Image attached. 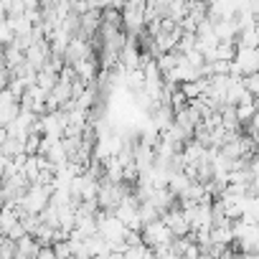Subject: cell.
I'll list each match as a JSON object with an SVG mask.
<instances>
[{
	"label": "cell",
	"instance_id": "cell-1",
	"mask_svg": "<svg viewBox=\"0 0 259 259\" xmlns=\"http://www.w3.org/2000/svg\"><path fill=\"white\" fill-rule=\"evenodd\" d=\"M51 191H54V186H36V183H31V186H28V191L23 193V198L18 201L21 211H28V213H41V211L49 206Z\"/></svg>",
	"mask_w": 259,
	"mask_h": 259
},
{
	"label": "cell",
	"instance_id": "cell-2",
	"mask_svg": "<svg viewBox=\"0 0 259 259\" xmlns=\"http://www.w3.org/2000/svg\"><path fill=\"white\" fill-rule=\"evenodd\" d=\"M94 221H97V234L104 236L109 244H119V241H122V236H124V224L117 221L109 211H97Z\"/></svg>",
	"mask_w": 259,
	"mask_h": 259
},
{
	"label": "cell",
	"instance_id": "cell-3",
	"mask_svg": "<svg viewBox=\"0 0 259 259\" xmlns=\"http://www.w3.org/2000/svg\"><path fill=\"white\" fill-rule=\"evenodd\" d=\"M119 18H122V26L127 31V36H140L143 28H145V18H143V6L138 3H124V8L119 11Z\"/></svg>",
	"mask_w": 259,
	"mask_h": 259
},
{
	"label": "cell",
	"instance_id": "cell-4",
	"mask_svg": "<svg viewBox=\"0 0 259 259\" xmlns=\"http://www.w3.org/2000/svg\"><path fill=\"white\" fill-rule=\"evenodd\" d=\"M140 239H143V244H145L148 249H153V246H158V244H168L173 236H170V231L165 229V224H163L160 219H155V221H150V224H145V226L140 229Z\"/></svg>",
	"mask_w": 259,
	"mask_h": 259
},
{
	"label": "cell",
	"instance_id": "cell-5",
	"mask_svg": "<svg viewBox=\"0 0 259 259\" xmlns=\"http://www.w3.org/2000/svg\"><path fill=\"white\" fill-rule=\"evenodd\" d=\"M231 64L239 69L241 76H246V74H256V71H259V51H256V49H239V46H236Z\"/></svg>",
	"mask_w": 259,
	"mask_h": 259
},
{
	"label": "cell",
	"instance_id": "cell-6",
	"mask_svg": "<svg viewBox=\"0 0 259 259\" xmlns=\"http://www.w3.org/2000/svg\"><path fill=\"white\" fill-rule=\"evenodd\" d=\"M94 51H92V44L89 41H84V38H79V36H74L69 44H66V49H64V64L66 66H74L76 61H81V59H87V56H92Z\"/></svg>",
	"mask_w": 259,
	"mask_h": 259
},
{
	"label": "cell",
	"instance_id": "cell-7",
	"mask_svg": "<svg viewBox=\"0 0 259 259\" xmlns=\"http://www.w3.org/2000/svg\"><path fill=\"white\" fill-rule=\"evenodd\" d=\"M97 66H99V61H97V59H94V54H92V56H87V59L76 61L71 69H74V74H76L84 84H92V81L97 79Z\"/></svg>",
	"mask_w": 259,
	"mask_h": 259
},
{
	"label": "cell",
	"instance_id": "cell-8",
	"mask_svg": "<svg viewBox=\"0 0 259 259\" xmlns=\"http://www.w3.org/2000/svg\"><path fill=\"white\" fill-rule=\"evenodd\" d=\"M38 249H41V244L31 234H26L16 241V259H36Z\"/></svg>",
	"mask_w": 259,
	"mask_h": 259
},
{
	"label": "cell",
	"instance_id": "cell-9",
	"mask_svg": "<svg viewBox=\"0 0 259 259\" xmlns=\"http://www.w3.org/2000/svg\"><path fill=\"white\" fill-rule=\"evenodd\" d=\"M236 33H239V26H236L234 18H229V21H216V23H213V36H216V41H231V44H234Z\"/></svg>",
	"mask_w": 259,
	"mask_h": 259
},
{
	"label": "cell",
	"instance_id": "cell-10",
	"mask_svg": "<svg viewBox=\"0 0 259 259\" xmlns=\"http://www.w3.org/2000/svg\"><path fill=\"white\" fill-rule=\"evenodd\" d=\"M259 44V36H256V26H249V28H241L234 38V46L239 49H256Z\"/></svg>",
	"mask_w": 259,
	"mask_h": 259
},
{
	"label": "cell",
	"instance_id": "cell-11",
	"mask_svg": "<svg viewBox=\"0 0 259 259\" xmlns=\"http://www.w3.org/2000/svg\"><path fill=\"white\" fill-rule=\"evenodd\" d=\"M229 224H231V221H226V224H221V226H211L208 236H211L213 244H224V246H229V244L234 241V236H231V226H229Z\"/></svg>",
	"mask_w": 259,
	"mask_h": 259
},
{
	"label": "cell",
	"instance_id": "cell-12",
	"mask_svg": "<svg viewBox=\"0 0 259 259\" xmlns=\"http://www.w3.org/2000/svg\"><path fill=\"white\" fill-rule=\"evenodd\" d=\"M104 181H109V183H122V165H119V160H117L114 155H109V158L104 160Z\"/></svg>",
	"mask_w": 259,
	"mask_h": 259
},
{
	"label": "cell",
	"instance_id": "cell-13",
	"mask_svg": "<svg viewBox=\"0 0 259 259\" xmlns=\"http://www.w3.org/2000/svg\"><path fill=\"white\" fill-rule=\"evenodd\" d=\"M138 219H140V224L145 226V224H150V221L160 219V211H158L150 201H143V203H138Z\"/></svg>",
	"mask_w": 259,
	"mask_h": 259
},
{
	"label": "cell",
	"instance_id": "cell-14",
	"mask_svg": "<svg viewBox=\"0 0 259 259\" xmlns=\"http://www.w3.org/2000/svg\"><path fill=\"white\" fill-rule=\"evenodd\" d=\"M23 153V140H18V138H8L3 145H0V155L3 158H16V155H21Z\"/></svg>",
	"mask_w": 259,
	"mask_h": 259
},
{
	"label": "cell",
	"instance_id": "cell-15",
	"mask_svg": "<svg viewBox=\"0 0 259 259\" xmlns=\"http://www.w3.org/2000/svg\"><path fill=\"white\" fill-rule=\"evenodd\" d=\"M234 51H236V46L231 41H219L216 49H213V56H216V61H231Z\"/></svg>",
	"mask_w": 259,
	"mask_h": 259
},
{
	"label": "cell",
	"instance_id": "cell-16",
	"mask_svg": "<svg viewBox=\"0 0 259 259\" xmlns=\"http://www.w3.org/2000/svg\"><path fill=\"white\" fill-rule=\"evenodd\" d=\"M21 173L26 176L28 183H36V176H38V155H28V158H26V165L21 168Z\"/></svg>",
	"mask_w": 259,
	"mask_h": 259
},
{
	"label": "cell",
	"instance_id": "cell-17",
	"mask_svg": "<svg viewBox=\"0 0 259 259\" xmlns=\"http://www.w3.org/2000/svg\"><path fill=\"white\" fill-rule=\"evenodd\" d=\"M239 81H241L244 92H249L251 97H256V92H259V71H256V74H246V76H241Z\"/></svg>",
	"mask_w": 259,
	"mask_h": 259
},
{
	"label": "cell",
	"instance_id": "cell-18",
	"mask_svg": "<svg viewBox=\"0 0 259 259\" xmlns=\"http://www.w3.org/2000/svg\"><path fill=\"white\" fill-rule=\"evenodd\" d=\"M51 249H54L56 259H71V241H69V239H66V241H56V244H51Z\"/></svg>",
	"mask_w": 259,
	"mask_h": 259
},
{
	"label": "cell",
	"instance_id": "cell-19",
	"mask_svg": "<svg viewBox=\"0 0 259 259\" xmlns=\"http://www.w3.org/2000/svg\"><path fill=\"white\" fill-rule=\"evenodd\" d=\"M36 259H56V254H54V249H51V246H41V249H38V254H36Z\"/></svg>",
	"mask_w": 259,
	"mask_h": 259
},
{
	"label": "cell",
	"instance_id": "cell-20",
	"mask_svg": "<svg viewBox=\"0 0 259 259\" xmlns=\"http://www.w3.org/2000/svg\"><path fill=\"white\" fill-rule=\"evenodd\" d=\"M6 163H8V158H0V181L6 176Z\"/></svg>",
	"mask_w": 259,
	"mask_h": 259
},
{
	"label": "cell",
	"instance_id": "cell-21",
	"mask_svg": "<svg viewBox=\"0 0 259 259\" xmlns=\"http://www.w3.org/2000/svg\"><path fill=\"white\" fill-rule=\"evenodd\" d=\"M8 140V133H6V127H0V145H3Z\"/></svg>",
	"mask_w": 259,
	"mask_h": 259
},
{
	"label": "cell",
	"instance_id": "cell-22",
	"mask_svg": "<svg viewBox=\"0 0 259 259\" xmlns=\"http://www.w3.org/2000/svg\"><path fill=\"white\" fill-rule=\"evenodd\" d=\"M239 259H259L256 254H239Z\"/></svg>",
	"mask_w": 259,
	"mask_h": 259
},
{
	"label": "cell",
	"instance_id": "cell-23",
	"mask_svg": "<svg viewBox=\"0 0 259 259\" xmlns=\"http://www.w3.org/2000/svg\"><path fill=\"white\" fill-rule=\"evenodd\" d=\"M92 259H109V251H107V254H94Z\"/></svg>",
	"mask_w": 259,
	"mask_h": 259
},
{
	"label": "cell",
	"instance_id": "cell-24",
	"mask_svg": "<svg viewBox=\"0 0 259 259\" xmlns=\"http://www.w3.org/2000/svg\"><path fill=\"white\" fill-rule=\"evenodd\" d=\"M3 241H6V234H3V231H0V244H3Z\"/></svg>",
	"mask_w": 259,
	"mask_h": 259
},
{
	"label": "cell",
	"instance_id": "cell-25",
	"mask_svg": "<svg viewBox=\"0 0 259 259\" xmlns=\"http://www.w3.org/2000/svg\"><path fill=\"white\" fill-rule=\"evenodd\" d=\"M0 158H3V155H0Z\"/></svg>",
	"mask_w": 259,
	"mask_h": 259
}]
</instances>
